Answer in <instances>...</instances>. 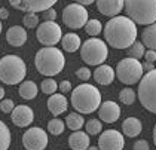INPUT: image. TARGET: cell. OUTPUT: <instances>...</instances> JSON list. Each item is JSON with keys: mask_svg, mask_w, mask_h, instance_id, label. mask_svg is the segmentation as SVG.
I'll return each mask as SVG.
<instances>
[{"mask_svg": "<svg viewBox=\"0 0 156 150\" xmlns=\"http://www.w3.org/2000/svg\"><path fill=\"white\" fill-rule=\"evenodd\" d=\"M141 43L149 51H156V24L146 27L141 33Z\"/></svg>", "mask_w": 156, "mask_h": 150, "instance_id": "cell-22", "label": "cell"}, {"mask_svg": "<svg viewBox=\"0 0 156 150\" xmlns=\"http://www.w3.org/2000/svg\"><path fill=\"white\" fill-rule=\"evenodd\" d=\"M91 70L88 69V67H80V69H77V71H76V76H77V79H80V80H89L91 79Z\"/></svg>", "mask_w": 156, "mask_h": 150, "instance_id": "cell-35", "label": "cell"}, {"mask_svg": "<svg viewBox=\"0 0 156 150\" xmlns=\"http://www.w3.org/2000/svg\"><path fill=\"white\" fill-rule=\"evenodd\" d=\"M125 138L123 134L116 129H107L100 134L98 149L100 150H123Z\"/></svg>", "mask_w": 156, "mask_h": 150, "instance_id": "cell-12", "label": "cell"}, {"mask_svg": "<svg viewBox=\"0 0 156 150\" xmlns=\"http://www.w3.org/2000/svg\"><path fill=\"white\" fill-rule=\"evenodd\" d=\"M15 107H16V105L13 104V101L11 98H6V100L0 101V110H2L3 113H12Z\"/></svg>", "mask_w": 156, "mask_h": 150, "instance_id": "cell-34", "label": "cell"}, {"mask_svg": "<svg viewBox=\"0 0 156 150\" xmlns=\"http://www.w3.org/2000/svg\"><path fill=\"white\" fill-rule=\"evenodd\" d=\"M43 16H45V21H55V18H57V11L52 8V9H49L43 13Z\"/></svg>", "mask_w": 156, "mask_h": 150, "instance_id": "cell-39", "label": "cell"}, {"mask_svg": "<svg viewBox=\"0 0 156 150\" xmlns=\"http://www.w3.org/2000/svg\"><path fill=\"white\" fill-rule=\"evenodd\" d=\"M23 24H24V28H36L39 27V15L37 13H25L24 18H23Z\"/></svg>", "mask_w": 156, "mask_h": 150, "instance_id": "cell-33", "label": "cell"}, {"mask_svg": "<svg viewBox=\"0 0 156 150\" xmlns=\"http://www.w3.org/2000/svg\"><path fill=\"white\" fill-rule=\"evenodd\" d=\"M57 88H58V85H57V82L54 80L52 77H48V79H45V80L40 83V89L46 94V95L57 94Z\"/></svg>", "mask_w": 156, "mask_h": 150, "instance_id": "cell-32", "label": "cell"}, {"mask_svg": "<svg viewBox=\"0 0 156 150\" xmlns=\"http://www.w3.org/2000/svg\"><path fill=\"white\" fill-rule=\"evenodd\" d=\"M144 61L146 62H156V51H146L144 54Z\"/></svg>", "mask_w": 156, "mask_h": 150, "instance_id": "cell-38", "label": "cell"}, {"mask_svg": "<svg viewBox=\"0 0 156 150\" xmlns=\"http://www.w3.org/2000/svg\"><path fill=\"white\" fill-rule=\"evenodd\" d=\"M11 119H12L13 125L15 127H20V128H25V127H30L34 120V113L31 110V107L28 105H16L13 109V112L11 113Z\"/></svg>", "mask_w": 156, "mask_h": 150, "instance_id": "cell-14", "label": "cell"}, {"mask_svg": "<svg viewBox=\"0 0 156 150\" xmlns=\"http://www.w3.org/2000/svg\"><path fill=\"white\" fill-rule=\"evenodd\" d=\"M85 127H86V134L88 135H98L103 131V123H101L100 119H89L85 123Z\"/></svg>", "mask_w": 156, "mask_h": 150, "instance_id": "cell-30", "label": "cell"}, {"mask_svg": "<svg viewBox=\"0 0 156 150\" xmlns=\"http://www.w3.org/2000/svg\"><path fill=\"white\" fill-rule=\"evenodd\" d=\"M88 150H100V149H98V147H95V146H92V147L89 146V149H88Z\"/></svg>", "mask_w": 156, "mask_h": 150, "instance_id": "cell-45", "label": "cell"}, {"mask_svg": "<svg viewBox=\"0 0 156 150\" xmlns=\"http://www.w3.org/2000/svg\"><path fill=\"white\" fill-rule=\"evenodd\" d=\"M72 105L80 115L94 113L101 105V92L91 83H80L72 91Z\"/></svg>", "mask_w": 156, "mask_h": 150, "instance_id": "cell-2", "label": "cell"}, {"mask_svg": "<svg viewBox=\"0 0 156 150\" xmlns=\"http://www.w3.org/2000/svg\"><path fill=\"white\" fill-rule=\"evenodd\" d=\"M6 18H9V11L6 8H0V21L6 20Z\"/></svg>", "mask_w": 156, "mask_h": 150, "instance_id": "cell-41", "label": "cell"}, {"mask_svg": "<svg viewBox=\"0 0 156 150\" xmlns=\"http://www.w3.org/2000/svg\"><path fill=\"white\" fill-rule=\"evenodd\" d=\"M66 125L69 127V129H72L73 132H74V131H79V129L85 125L83 115H80V113H77V112L69 113V116L66 117Z\"/></svg>", "mask_w": 156, "mask_h": 150, "instance_id": "cell-25", "label": "cell"}, {"mask_svg": "<svg viewBox=\"0 0 156 150\" xmlns=\"http://www.w3.org/2000/svg\"><path fill=\"white\" fill-rule=\"evenodd\" d=\"M143 70L146 71V73H150V71L155 70V64H153V62H146V61H144L143 62Z\"/></svg>", "mask_w": 156, "mask_h": 150, "instance_id": "cell-40", "label": "cell"}, {"mask_svg": "<svg viewBox=\"0 0 156 150\" xmlns=\"http://www.w3.org/2000/svg\"><path fill=\"white\" fill-rule=\"evenodd\" d=\"M138 100L144 109L156 115V69L146 73L138 83Z\"/></svg>", "mask_w": 156, "mask_h": 150, "instance_id": "cell-7", "label": "cell"}, {"mask_svg": "<svg viewBox=\"0 0 156 150\" xmlns=\"http://www.w3.org/2000/svg\"><path fill=\"white\" fill-rule=\"evenodd\" d=\"M37 40L43 45L45 48L55 46L58 42H61L62 39V31L61 27L55 21H45L43 24H40L37 27Z\"/></svg>", "mask_w": 156, "mask_h": 150, "instance_id": "cell-10", "label": "cell"}, {"mask_svg": "<svg viewBox=\"0 0 156 150\" xmlns=\"http://www.w3.org/2000/svg\"><path fill=\"white\" fill-rule=\"evenodd\" d=\"M144 70L140 59L134 58H123L116 66V77L125 85H134L143 79Z\"/></svg>", "mask_w": 156, "mask_h": 150, "instance_id": "cell-8", "label": "cell"}, {"mask_svg": "<svg viewBox=\"0 0 156 150\" xmlns=\"http://www.w3.org/2000/svg\"><path fill=\"white\" fill-rule=\"evenodd\" d=\"M144 54H146V46L140 40H135L131 46L128 48V57L129 58L140 59V58H144Z\"/></svg>", "mask_w": 156, "mask_h": 150, "instance_id": "cell-27", "label": "cell"}, {"mask_svg": "<svg viewBox=\"0 0 156 150\" xmlns=\"http://www.w3.org/2000/svg\"><path fill=\"white\" fill-rule=\"evenodd\" d=\"M58 88H60L61 94H69L70 91H72V82L70 80H62L58 85Z\"/></svg>", "mask_w": 156, "mask_h": 150, "instance_id": "cell-37", "label": "cell"}, {"mask_svg": "<svg viewBox=\"0 0 156 150\" xmlns=\"http://www.w3.org/2000/svg\"><path fill=\"white\" fill-rule=\"evenodd\" d=\"M97 9L101 15L112 18L119 16V13L125 9V2L123 0H98L97 2Z\"/></svg>", "mask_w": 156, "mask_h": 150, "instance_id": "cell-16", "label": "cell"}, {"mask_svg": "<svg viewBox=\"0 0 156 150\" xmlns=\"http://www.w3.org/2000/svg\"><path fill=\"white\" fill-rule=\"evenodd\" d=\"M2 28H3V25H2V21H0V33H2Z\"/></svg>", "mask_w": 156, "mask_h": 150, "instance_id": "cell-46", "label": "cell"}, {"mask_svg": "<svg viewBox=\"0 0 156 150\" xmlns=\"http://www.w3.org/2000/svg\"><path fill=\"white\" fill-rule=\"evenodd\" d=\"M69 144L72 150H88L89 149V135L83 131H74L69 137Z\"/></svg>", "mask_w": 156, "mask_h": 150, "instance_id": "cell-21", "label": "cell"}, {"mask_svg": "<svg viewBox=\"0 0 156 150\" xmlns=\"http://www.w3.org/2000/svg\"><path fill=\"white\" fill-rule=\"evenodd\" d=\"M46 105H48L49 112L57 117V116L62 115V113L67 110V107H69V100H67L66 95H62V94H54V95L49 97Z\"/></svg>", "mask_w": 156, "mask_h": 150, "instance_id": "cell-18", "label": "cell"}, {"mask_svg": "<svg viewBox=\"0 0 156 150\" xmlns=\"http://www.w3.org/2000/svg\"><path fill=\"white\" fill-rule=\"evenodd\" d=\"M77 3H79V5H80V6H88V5H92V3H94V0H79V2H77Z\"/></svg>", "mask_w": 156, "mask_h": 150, "instance_id": "cell-42", "label": "cell"}, {"mask_svg": "<svg viewBox=\"0 0 156 150\" xmlns=\"http://www.w3.org/2000/svg\"><path fill=\"white\" fill-rule=\"evenodd\" d=\"M55 3H57L55 0H21V2L12 0L11 6L23 12H27V13H36V12L45 13L46 11L52 9Z\"/></svg>", "mask_w": 156, "mask_h": 150, "instance_id": "cell-13", "label": "cell"}, {"mask_svg": "<svg viewBox=\"0 0 156 150\" xmlns=\"http://www.w3.org/2000/svg\"><path fill=\"white\" fill-rule=\"evenodd\" d=\"M88 15L89 13L86 8L80 6L79 3H70L62 11V23L72 30H79L89 21Z\"/></svg>", "mask_w": 156, "mask_h": 150, "instance_id": "cell-9", "label": "cell"}, {"mask_svg": "<svg viewBox=\"0 0 156 150\" xmlns=\"http://www.w3.org/2000/svg\"><path fill=\"white\" fill-rule=\"evenodd\" d=\"M6 42L11 46H23L27 42V30L21 25H13L6 31Z\"/></svg>", "mask_w": 156, "mask_h": 150, "instance_id": "cell-17", "label": "cell"}, {"mask_svg": "<svg viewBox=\"0 0 156 150\" xmlns=\"http://www.w3.org/2000/svg\"><path fill=\"white\" fill-rule=\"evenodd\" d=\"M80 57L88 66H103L108 57L107 43L101 39L91 37L85 40L80 48Z\"/></svg>", "mask_w": 156, "mask_h": 150, "instance_id": "cell-6", "label": "cell"}, {"mask_svg": "<svg viewBox=\"0 0 156 150\" xmlns=\"http://www.w3.org/2000/svg\"><path fill=\"white\" fill-rule=\"evenodd\" d=\"M126 16L140 25L156 24V0H128L125 2Z\"/></svg>", "mask_w": 156, "mask_h": 150, "instance_id": "cell-4", "label": "cell"}, {"mask_svg": "<svg viewBox=\"0 0 156 150\" xmlns=\"http://www.w3.org/2000/svg\"><path fill=\"white\" fill-rule=\"evenodd\" d=\"M61 45L64 48V51H67V52H76L77 49H80V37L76 34V33H67V34L62 36V39H61Z\"/></svg>", "mask_w": 156, "mask_h": 150, "instance_id": "cell-23", "label": "cell"}, {"mask_svg": "<svg viewBox=\"0 0 156 150\" xmlns=\"http://www.w3.org/2000/svg\"><path fill=\"white\" fill-rule=\"evenodd\" d=\"M3 97H5V89H3V86H0V101H3V100H5Z\"/></svg>", "mask_w": 156, "mask_h": 150, "instance_id": "cell-43", "label": "cell"}, {"mask_svg": "<svg viewBox=\"0 0 156 150\" xmlns=\"http://www.w3.org/2000/svg\"><path fill=\"white\" fill-rule=\"evenodd\" d=\"M132 150H150V144H149V141L147 140H137L135 143H134V146H132Z\"/></svg>", "mask_w": 156, "mask_h": 150, "instance_id": "cell-36", "label": "cell"}, {"mask_svg": "<svg viewBox=\"0 0 156 150\" xmlns=\"http://www.w3.org/2000/svg\"><path fill=\"white\" fill-rule=\"evenodd\" d=\"M85 31L88 33L89 36H98L101 31H103V24L100 20H97V18H92V20H89L86 25H85Z\"/></svg>", "mask_w": 156, "mask_h": 150, "instance_id": "cell-29", "label": "cell"}, {"mask_svg": "<svg viewBox=\"0 0 156 150\" xmlns=\"http://www.w3.org/2000/svg\"><path fill=\"white\" fill-rule=\"evenodd\" d=\"M104 37L108 46L128 49L137 40V24L128 16H116L104 25Z\"/></svg>", "mask_w": 156, "mask_h": 150, "instance_id": "cell-1", "label": "cell"}, {"mask_svg": "<svg viewBox=\"0 0 156 150\" xmlns=\"http://www.w3.org/2000/svg\"><path fill=\"white\" fill-rule=\"evenodd\" d=\"M153 143H155V146H156V125L153 128Z\"/></svg>", "mask_w": 156, "mask_h": 150, "instance_id": "cell-44", "label": "cell"}, {"mask_svg": "<svg viewBox=\"0 0 156 150\" xmlns=\"http://www.w3.org/2000/svg\"><path fill=\"white\" fill-rule=\"evenodd\" d=\"M115 70L112 66H107V64H103V66H98L94 71V80L98 83V85H103V86H107L110 83H113L115 80Z\"/></svg>", "mask_w": 156, "mask_h": 150, "instance_id": "cell-19", "label": "cell"}, {"mask_svg": "<svg viewBox=\"0 0 156 150\" xmlns=\"http://www.w3.org/2000/svg\"><path fill=\"white\" fill-rule=\"evenodd\" d=\"M135 100H137V94H135V91H134L132 88H128V86H126V88H123L119 92V101L122 104H125V105L134 104Z\"/></svg>", "mask_w": 156, "mask_h": 150, "instance_id": "cell-28", "label": "cell"}, {"mask_svg": "<svg viewBox=\"0 0 156 150\" xmlns=\"http://www.w3.org/2000/svg\"><path fill=\"white\" fill-rule=\"evenodd\" d=\"M120 117V107L116 101H104L98 109V119L104 123H115Z\"/></svg>", "mask_w": 156, "mask_h": 150, "instance_id": "cell-15", "label": "cell"}, {"mask_svg": "<svg viewBox=\"0 0 156 150\" xmlns=\"http://www.w3.org/2000/svg\"><path fill=\"white\" fill-rule=\"evenodd\" d=\"M34 64L40 74L52 77L62 71L66 66V58H64L62 51H60L58 48H42L37 51L36 57H34Z\"/></svg>", "mask_w": 156, "mask_h": 150, "instance_id": "cell-3", "label": "cell"}, {"mask_svg": "<svg viewBox=\"0 0 156 150\" xmlns=\"http://www.w3.org/2000/svg\"><path fill=\"white\" fill-rule=\"evenodd\" d=\"M23 146L27 150H45L48 146V134L39 127L28 128L23 135Z\"/></svg>", "mask_w": 156, "mask_h": 150, "instance_id": "cell-11", "label": "cell"}, {"mask_svg": "<svg viewBox=\"0 0 156 150\" xmlns=\"http://www.w3.org/2000/svg\"><path fill=\"white\" fill-rule=\"evenodd\" d=\"M11 141H12V137H11L9 128H8V125L3 120H0V150L9 149Z\"/></svg>", "mask_w": 156, "mask_h": 150, "instance_id": "cell-26", "label": "cell"}, {"mask_svg": "<svg viewBox=\"0 0 156 150\" xmlns=\"http://www.w3.org/2000/svg\"><path fill=\"white\" fill-rule=\"evenodd\" d=\"M18 92H20V97H23L24 100H34L37 97L39 88L33 80H25L20 85Z\"/></svg>", "mask_w": 156, "mask_h": 150, "instance_id": "cell-24", "label": "cell"}, {"mask_svg": "<svg viewBox=\"0 0 156 150\" xmlns=\"http://www.w3.org/2000/svg\"><path fill=\"white\" fill-rule=\"evenodd\" d=\"M64 128H66V122H62L61 119H57V117L49 120L48 123V131L52 135H61L64 132Z\"/></svg>", "mask_w": 156, "mask_h": 150, "instance_id": "cell-31", "label": "cell"}, {"mask_svg": "<svg viewBox=\"0 0 156 150\" xmlns=\"http://www.w3.org/2000/svg\"><path fill=\"white\" fill-rule=\"evenodd\" d=\"M122 131L126 137L129 138H135L140 135V132L143 131V123L140 119L137 117H126L123 122H122Z\"/></svg>", "mask_w": 156, "mask_h": 150, "instance_id": "cell-20", "label": "cell"}, {"mask_svg": "<svg viewBox=\"0 0 156 150\" xmlns=\"http://www.w3.org/2000/svg\"><path fill=\"white\" fill-rule=\"evenodd\" d=\"M27 74V66L24 59L18 55H5L0 59V80L6 85L23 83Z\"/></svg>", "mask_w": 156, "mask_h": 150, "instance_id": "cell-5", "label": "cell"}]
</instances>
